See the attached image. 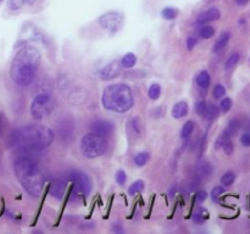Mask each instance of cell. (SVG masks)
I'll use <instances>...</instances> for the list:
<instances>
[{
	"label": "cell",
	"mask_w": 250,
	"mask_h": 234,
	"mask_svg": "<svg viewBox=\"0 0 250 234\" xmlns=\"http://www.w3.org/2000/svg\"><path fill=\"white\" fill-rule=\"evenodd\" d=\"M67 178L73 183V189L80 195L87 196L92 190V180L87 173L80 170H73L67 173Z\"/></svg>",
	"instance_id": "obj_7"
},
{
	"label": "cell",
	"mask_w": 250,
	"mask_h": 234,
	"mask_svg": "<svg viewBox=\"0 0 250 234\" xmlns=\"http://www.w3.org/2000/svg\"><path fill=\"white\" fill-rule=\"evenodd\" d=\"M65 189H66V183L61 179L54 180L53 184L50 187V195L55 199L61 200L65 195Z\"/></svg>",
	"instance_id": "obj_12"
},
{
	"label": "cell",
	"mask_w": 250,
	"mask_h": 234,
	"mask_svg": "<svg viewBox=\"0 0 250 234\" xmlns=\"http://www.w3.org/2000/svg\"><path fill=\"white\" fill-rule=\"evenodd\" d=\"M232 105H233V102H232L231 98H225V99H222L221 104H220V109H221L222 112H229L232 109Z\"/></svg>",
	"instance_id": "obj_31"
},
{
	"label": "cell",
	"mask_w": 250,
	"mask_h": 234,
	"mask_svg": "<svg viewBox=\"0 0 250 234\" xmlns=\"http://www.w3.org/2000/svg\"><path fill=\"white\" fill-rule=\"evenodd\" d=\"M241 143L243 146H250V132L249 133H244L243 136H241Z\"/></svg>",
	"instance_id": "obj_36"
},
{
	"label": "cell",
	"mask_w": 250,
	"mask_h": 234,
	"mask_svg": "<svg viewBox=\"0 0 250 234\" xmlns=\"http://www.w3.org/2000/svg\"><path fill=\"white\" fill-rule=\"evenodd\" d=\"M211 165H210L209 162H207V161H203V162H200L199 165L197 166V173L200 177H208V176L211 173Z\"/></svg>",
	"instance_id": "obj_19"
},
{
	"label": "cell",
	"mask_w": 250,
	"mask_h": 234,
	"mask_svg": "<svg viewBox=\"0 0 250 234\" xmlns=\"http://www.w3.org/2000/svg\"><path fill=\"white\" fill-rule=\"evenodd\" d=\"M219 144H221L222 149H224L227 155H231L233 153V143L231 140V136H229L227 134H222L219 140Z\"/></svg>",
	"instance_id": "obj_16"
},
{
	"label": "cell",
	"mask_w": 250,
	"mask_h": 234,
	"mask_svg": "<svg viewBox=\"0 0 250 234\" xmlns=\"http://www.w3.org/2000/svg\"><path fill=\"white\" fill-rule=\"evenodd\" d=\"M195 80H197V84L199 85L200 88H204L205 89V88L209 87L210 83H211V77H210L208 71H202V72H199V75L197 76Z\"/></svg>",
	"instance_id": "obj_17"
},
{
	"label": "cell",
	"mask_w": 250,
	"mask_h": 234,
	"mask_svg": "<svg viewBox=\"0 0 250 234\" xmlns=\"http://www.w3.org/2000/svg\"><path fill=\"white\" fill-rule=\"evenodd\" d=\"M90 131L92 133L98 134L100 136H107L114 131V124L110 123L109 121H104V119H97L90 123Z\"/></svg>",
	"instance_id": "obj_9"
},
{
	"label": "cell",
	"mask_w": 250,
	"mask_h": 234,
	"mask_svg": "<svg viewBox=\"0 0 250 234\" xmlns=\"http://www.w3.org/2000/svg\"><path fill=\"white\" fill-rule=\"evenodd\" d=\"M14 170L17 180L23 189L33 196H38L44 185L43 173L38 163L32 158H19L15 162Z\"/></svg>",
	"instance_id": "obj_3"
},
{
	"label": "cell",
	"mask_w": 250,
	"mask_h": 234,
	"mask_svg": "<svg viewBox=\"0 0 250 234\" xmlns=\"http://www.w3.org/2000/svg\"><path fill=\"white\" fill-rule=\"evenodd\" d=\"M226 94V89L222 84H217L214 89V97L215 99H221L222 97H225Z\"/></svg>",
	"instance_id": "obj_33"
},
{
	"label": "cell",
	"mask_w": 250,
	"mask_h": 234,
	"mask_svg": "<svg viewBox=\"0 0 250 234\" xmlns=\"http://www.w3.org/2000/svg\"><path fill=\"white\" fill-rule=\"evenodd\" d=\"M205 109H207V102H205V101L198 102V104H197V112L200 115V116H203Z\"/></svg>",
	"instance_id": "obj_37"
},
{
	"label": "cell",
	"mask_w": 250,
	"mask_h": 234,
	"mask_svg": "<svg viewBox=\"0 0 250 234\" xmlns=\"http://www.w3.org/2000/svg\"><path fill=\"white\" fill-rule=\"evenodd\" d=\"M54 140V133L49 127L29 124L21 127L11 134L10 144L17 151H39L48 148Z\"/></svg>",
	"instance_id": "obj_1"
},
{
	"label": "cell",
	"mask_w": 250,
	"mask_h": 234,
	"mask_svg": "<svg viewBox=\"0 0 250 234\" xmlns=\"http://www.w3.org/2000/svg\"><path fill=\"white\" fill-rule=\"evenodd\" d=\"M224 192H225V189L222 187H216V188H214V189H212V192H211V197H212V200H214L215 202H217V200H219V197L221 196L222 194H224Z\"/></svg>",
	"instance_id": "obj_34"
},
{
	"label": "cell",
	"mask_w": 250,
	"mask_h": 234,
	"mask_svg": "<svg viewBox=\"0 0 250 234\" xmlns=\"http://www.w3.org/2000/svg\"><path fill=\"white\" fill-rule=\"evenodd\" d=\"M149 158H150L149 153H146V151H142V153H138L136 155V157H134V163H136L137 166H144L146 162H148Z\"/></svg>",
	"instance_id": "obj_24"
},
{
	"label": "cell",
	"mask_w": 250,
	"mask_h": 234,
	"mask_svg": "<svg viewBox=\"0 0 250 234\" xmlns=\"http://www.w3.org/2000/svg\"><path fill=\"white\" fill-rule=\"evenodd\" d=\"M126 180H127V175H126V172H125V171H122V170H119L117 171V173H116V182L119 183V184H125V183H126Z\"/></svg>",
	"instance_id": "obj_35"
},
{
	"label": "cell",
	"mask_w": 250,
	"mask_h": 234,
	"mask_svg": "<svg viewBox=\"0 0 250 234\" xmlns=\"http://www.w3.org/2000/svg\"><path fill=\"white\" fill-rule=\"evenodd\" d=\"M229 38H231V33H229V32H225V33H222L221 37L219 38V40L216 41V44H215L214 46L215 53H219L220 50H222V49L227 45Z\"/></svg>",
	"instance_id": "obj_18"
},
{
	"label": "cell",
	"mask_w": 250,
	"mask_h": 234,
	"mask_svg": "<svg viewBox=\"0 0 250 234\" xmlns=\"http://www.w3.org/2000/svg\"><path fill=\"white\" fill-rule=\"evenodd\" d=\"M238 61H239V54L237 53L233 54V55H231L229 58H227L225 67H226V70H232V68L238 63Z\"/></svg>",
	"instance_id": "obj_30"
},
{
	"label": "cell",
	"mask_w": 250,
	"mask_h": 234,
	"mask_svg": "<svg viewBox=\"0 0 250 234\" xmlns=\"http://www.w3.org/2000/svg\"><path fill=\"white\" fill-rule=\"evenodd\" d=\"M164 19L166 20H173L178 15V10L176 7H165V9L161 11Z\"/></svg>",
	"instance_id": "obj_27"
},
{
	"label": "cell",
	"mask_w": 250,
	"mask_h": 234,
	"mask_svg": "<svg viewBox=\"0 0 250 234\" xmlns=\"http://www.w3.org/2000/svg\"><path fill=\"white\" fill-rule=\"evenodd\" d=\"M195 45H197V38H194V37H189V38L187 39V48L189 49V50H192Z\"/></svg>",
	"instance_id": "obj_38"
},
{
	"label": "cell",
	"mask_w": 250,
	"mask_h": 234,
	"mask_svg": "<svg viewBox=\"0 0 250 234\" xmlns=\"http://www.w3.org/2000/svg\"><path fill=\"white\" fill-rule=\"evenodd\" d=\"M214 34H215V29L212 28L211 26H203L202 28L199 29V36H200V38H203V39L211 38Z\"/></svg>",
	"instance_id": "obj_26"
},
{
	"label": "cell",
	"mask_w": 250,
	"mask_h": 234,
	"mask_svg": "<svg viewBox=\"0 0 250 234\" xmlns=\"http://www.w3.org/2000/svg\"><path fill=\"white\" fill-rule=\"evenodd\" d=\"M160 93L161 87L158 83H154V84H151L150 88H149V98H150L151 100H158L159 97H160Z\"/></svg>",
	"instance_id": "obj_25"
},
{
	"label": "cell",
	"mask_w": 250,
	"mask_h": 234,
	"mask_svg": "<svg viewBox=\"0 0 250 234\" xmlns=\"http://www.w3.org/2000/svg\"><path fill=\"white\" fill-rule=\"evenodd\" d=\"M238 131H239V122L237 121V119H232V121L229 122L226 131H225L224 133L227 134L229 136H233L238 133Z\"/></svg>",
	"instance_id": "obj_20"
},
{
	"label": "cell",
	"mask_w": 250,
	"mask_h": 234,
	"mask_svg": "<svg viewBox=\"0 0 250 234\" xmlns=\"http://www.w3.org/2000/svg\"><path fill=\"white\" fill-rule=\"evenodd\" d=\"M120 72H121V65L119 62H111L105 66L104 68H102L99 75L102 79L111 80L116 78L120 75Z\"/></svg>",
	"instance_id": "obj_10"
},
{
	"label": "cell",
	"mask_w": 250,
	"mask_h": 234,
	"mask_svg": "<svg viewBox=\"0 0 250 234\" xmlns=\"http://www.w3.org/2000/svg\"><path fill=\"white\" fill-rule=\"evenodd\" d=\"M125 23V15L120 11H109L99 17V24L102 28L116 33Z\"/></svg>",
	"instance_id": "obj_8"
},
{
	"label": "cell",
	"mask_w": 250,
	"mask_h": 234,
	"mask_svg": "<svg viewBox=\"0 0 250 234\" xmlns=\"http://www.w3.org/2000/svg\"><path fill=\"white\" fill-rule=\"evenodd\" d=\"M24 1H26L27 5H32V4H34V2H36L37 0H24Z\"/></svg>",
	"instance_id": "obj_41"
},
{
	"label": "cell",
	"mask_w": 250,
	"mask_h": 234,
	"mask_svg": "<svg viewBox=\"0 0 250 234\" xmlns=\"http://www.w3.org/2000/svg\"><path fill=\"white\" fill-rule=\"evenodd\" d=\"M80 98L83 100V101H85V100H87V94H85L84 90H83L82 88L77 87L70 93V98H68V99H70V101L72 102V104L80 105V100H78Z\"/></svg>",
	"instance_id": "obj_14"
},
{
	"label": "cell",
	"mask_w": 250,
	"mask_h": 234,
	"mask_svg": "<svg viewBox=\"0 0 250 234\" xmlns=\"http://www.w3.org/2000/svg\"><path fill=\"white\" fill-rule=\"evenodd\" d=\"M203 116L205 117L207 121L209 122L214 121V119H216L217 116H219V107L214 104H210V105L207 104V109H205Z\"/></svg>",
	"instance_id": "obj_15"
},
{
	"label": "cell",
	"mask_w": 250,
	"mask_h": 234,
	"mask_svg": "<svg viewBox=\"0 0 250 234\" xmlns=\"http://www.w3.org/2000/svg\"><path fill=\"white\" fill-rule=\"evenodd\" d=\"M205 199H207V192H205V190H200V192H198V194H197L198 201L203 202Z\"/></svg>",
	"instance_id": "obj_39"
},
{
	"label": "cell",
	"mask_w": 250,
	"mask_h": 234,
	"mask_svg": "<svg viewBox=\"0 0 250 234\" xmlns=\"http://www.w3.org/2000/svg\"><path fill=\"white\" fill-rule=\"evenodd\" d=\"M24 4H26L24 0H9V1H7V7H9L10 10H19L21 9Z\"/></svg>",
	"instance_id": "obj_32"
},
{
	"label": "cell",
	"mask_w": 250,
	"mask_h": 234,
	"mask_svg": "<svg viewBox=\"0 0 250 234\" xmlns=\"http://www.w3.org/2000/svg\"><path fill=\"white\" fill-rule=\"evenodd\" d=\"M107 143L104 136L95 133H88L81 139V151L87 158H97L106 151Z\"/></svg>",
	"instance_id": "obj_5"
},
{
	"label": "cell",
	"mask_w": 250,
	"mask_h": 234,
	"mask_svg": "<svg viewBox=\"0 0 250 234\" xmlns=\"http://www.w3.org/2000/svg\"><path fill=\"white\" fill-rule=\"evenodd\" d=\"M41 53L34 46H23L20 49L19 53L15 55L11 62L12 80L21 87H27L34 80L38 70Z\"/></svg>",
	"instance_id": "obj_2"
},
{
	"label": "cell",
	"mask_w": 250,
	"mask_h": 234,
	"mask_svg": "<svg viewBox=\"0 0 250 234\" xmlns=\"http://www.w3.org/2000/svg\"><path fill=\"white\" fill-rule=\"evenodd\" d=\"M188 114V105L187 102L180 101L173 106L172 109V116L175 117L176 119H180L182 117H185L186 115Z\"/></svg>",
	"instance_id": "obj_13"
},
{
	"label": "cell",
	"mask_w": 250,
	"mask_h": 234,
	"mask_svg": "<svg viewBox=\"0 0 250 234\" xmlns=\"http://www.w3.org/2000/svg\"><path fill=\"white\" fill-rule=\"evenodd\" d=\"M208 217H209V214H208L207 210L199 209L193 214V221H194L195 223H203Z\"/></svg>",
	"instance_id": "obj_23"
},
{
	"label": "cell",
	"mask_w": 250,
	"mask_h": 234,
	"mask_svg": "<svg viewBox=\"0 0 250 234\" xmlns=\"http://www.w3.org/2000/svg\"><path fill=\"white\" fill-rule=\"evenodd\" d=\"M194 131V122L193 121H187L182 127V131H181V136L183 139H187L190 134Z\"/></svg>",
	"instance_id": "obj_22"
},
{
	"label": "cell",
	"mask_w": 250,
	"mask_h": 234,
	"mask_svg": "<svg viewBox=\"0 0 250 234\" xmlns=\"http://www.w3.org/2000/svg\"><path fill=\"white\" fill-rule=\"evenodd\" d=\"M136 62H137V56L134 55L133 53L126 54V55H125L124 58H122V60H121L122 66H124V67H126V68L133 67V66L136 65Z\"/></svg>",
	"instance_id": "obj_21"
},
{
	"label": "cell",
	"mask_w": 250,
	"mask_h": 234,
	"mask_svg": "<svg viewBox=\"0 0 250 234\" xmlns=\"http://www.w3.org/2000/svg\"><path fill=\"white\" fill-rule=\"evenodd\" d=\"M234 180H236V175H234L232 171H229V172L225 173V175L222 176V178H221V183L224 185H226V187L233 184Z\"/></svg>",
	"instance_id": "obj_28"
},
{
	"label": "cell",
	"mask_w": 250,
	"mask_h": 234,
	"mask_svg": "<svg viewBox=\"0 0 250 234\" xmlns=\"http://www.w3.org/2000/svg\"><path fill=\"white\" fill-rule=\"evenodd\" d=\"M236 2L239 5V6H244V5L248 4L249 0H236Z\"/></svg>",
	"instance_id": "obj_40"
},
{
	"label": "cell",
	"mask_w": 250,
	"mask_h": 234,
	"mask_svg": "<svg viewBox=\"0 0 250 234\" xmlns=\"http://www.w3.org/2000/svg\"><path fill=\"white\" fill-rule=\"evenodd\" d=\"M221 17V12H220L219 9H209L207 11L202 12V14L198 16L197 19V23L202 24V23H207V22H211V21H216Z\"/></svg>",
	"instance_id": "obj_11"
},
{
	"label": "cell",
	"mask_w": 250,
	"mask_h": 234,
	"mask_svg": "<svg viewBox=\"0 0 250 234\" xmlns=\"http://www.w3.org/2000/svg\"><path fill=\"white\" fill-rule=\"evenodd\" d=\"M54 109V99L50 94L41 93L33 99L31 104V115L34 119H43Z\"/></svg>",
	"instance_id": "obj_6"
},
{
	"label": "cell",
	"mask_w": 250,
	"mask_h": 234,
	"mask_svg": "<svg viewBox=\"0 0 250 234\" xmlns=\"http://www.w3.org/2000/svg\"><path fill=\"white\" fill-rule=\"evenodd\" d=\"M102 104L110 111L120 112V114L128 111L134 104L131 88L122 83L109 85L103 92Z\"/></svg>",
	"instance_id": "obj_4"
},
{
	"label": "cell",
	"mask_w": 250,
	"mask_h": 234,
	"mask_svg": "<svg viewBox=\"0 0 250 234\" xmlns=\"http://www.w3.org/2000/svg\"><path fill=\"white\" fill-rule=\"evenodd\" d=\"M143 188H144L143 180H137V182H134L133 184H132L131 187H129V189H128L129 195L134 196V195H136V194L141 193L142 190H143Z\"/></svg>",
	"instance_id": "obj_29"
}]
</instances>
